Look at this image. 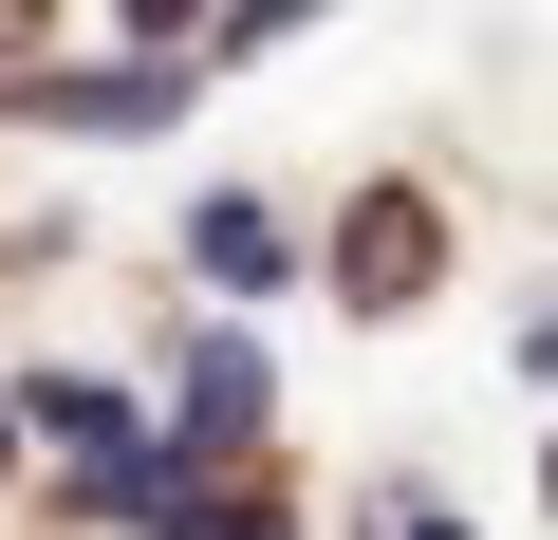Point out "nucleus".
<instances>
[{
    "label": "nucleus",
    "mask_w": 558,
    "mask_h": 540,
    "mask_svg": "<svg viewBox=\"0 0 558 540\" xmlns=\"http://www.w3.org/2000/svg\"><path fill=\"white\" fill-rule=\"evenodd\" d=\"M186 429H205V447H223V429H260V355H242V336H223V355H186Z\"/></svg>",
    "instance_id": "20e7f679"
},
{
    "label": "nucleus",
    "mask_w": 558,
    "mask_h": 540,
    "mask_svg": "<svg viewBox=\"0 0 558 540\" xmlns=\"http://www.w3.org/2000/svg\"><path fill=\"white\" fill-rule=\"evenodd\" d=\"M0 447H20V429H0Z\"/></svg>",
    "instance_id": "0eeeda50"
},
{
    "label": "nucleus",
    "mask_w": 558,
    "mask_h": 540,
    "mask_svg": "<svg viewBox=\"0 0 558 540\" xmlns=\"http://www.w3.org/2000/svg\"><path fill=\"white\" fill-rule=\"evenodd\" d=\"M428 261H447V242H428V205H410V187H373V205L336 224V280H354V299H428Z\"/></svg>",
    "instance_id": "f03ea898"
},
{
    "label": "nucleus",
    "mask_w": 558,
    "mask_h": 540,
    "mask_svg": "<svg viewBox=\"0 0 558 540\" xmlns=\"http://www.w3.org/2000/svg\"><path fill=\"white\" fill-rule=\"evenodd\" d=\"M186 540H279V521L260 503H186Z\"/></svg>",
    "instance_id": "39448f33"
},
{
    "label": "nucleus",
    "mask_w": 558,
    "mask_h": 540,
    "mask_svg": "<svg viewBox=\"0 0 558 540\" xmlns=\"http://www.w3.org/2000/svg\"><path fill=\"white\" fill-rule=\"evenodd\" d=\"M38 429H57V466H75L112 521H186V484L131 447V410H112V392H75V373H57V392H38Z\"/></svg>",
    "instance_id": "f257e3e1"
},
{
    "label": "nucleus",
    "mask_w": 558,
    "mask_h": 540,
    "mask_svg": "<svg viewBox=\"0 0 558 540\" xmlns=\"http://www.w3.org/2000/svg\"><path fill=\"white\" fill-rule=\"evenodd\" d=\"M186 261L242 299V280H279V224H260V205H205V224H186Z\"/></svg>",
    "instance_id": "7ed1b4c3"
},
{
    "label": "nucleus",
    "mask_w": 558,
    "mask_h": 540,
    "mask_svg": "<svg viewBox=\"0 0 558 540\" xmlns=\"http://www.w3.org/2000/svg\"><path fill=\"white\" fill-rule=\"evenodd\" d=\"M410 540H447V521H410Z\"/></svg>",
    "instance_id": "423d86ee"
}]
</instances>
